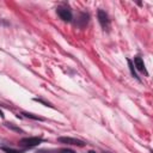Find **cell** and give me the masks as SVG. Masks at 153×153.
<instances>
[{
	"label": "cell",
	"instance_id": "6da1fadb",
	"mask_svg": "<svg viewBox=\"0 0 153 153\" xmlns=\"http://www.w3.org/2000/svg\"><path fill=\"white\" fill-rule=\"evenodd\" d=\"M41 141H42V139H39V137H24L20 140V145L24 147H33V146L39 145Z\"/></svg>",
	"mask_w": 153,
	"mask_h": 153
},
{
	"label": "cell",
	"instance_id": "7a4b0ae2",
	"mask_svg": "<svg viewBox=\"0 0 153 153\" xmlns=\"http://www.w3.org/2000/svg\"><path fill=\"white\" fill-rule=\"evenodd\" d=\"M98 19H99L100 25H102L104 29H108V27H109V25H110L109 17H108V14H106L103 10H99V11H98Z\"/></svg>",
	"mask_w": 153,
	"mask_h": 153
},
{
	"label": "cell",
	"instance_id": "3957f363",
	"mask_svg": "<svg viewBox=\"0 0 153 153\" xmlns=\"http://www.w3.org/2000/svg\"><path fill=\"white\" fill-rule=\"evenodd\" d=\"M57 140L62 143H68V145H76V146H84L85 145L81 140H78V139H74V137H68V136H66V137L61 136Z\"/></svg>",
	"mask_w": 153,
	"mask_h": 153
},
{
	"label": "cell",
	"instance_id": "277c9868",
	"mask_svg": "<svg viewBox=\"0 0 153 153\" xmlns=\"http://www.w3.org/2000/svg\"><path fill=\"white\" fill-rule=\"evenodd\" d=\"M57 14L60 16V18L65 22H69L72 19V13L68 8H65V7H59L57 8Z\"/></svg>",
	"mask_w": 153,
	"mask_h": 153
},
{
	"label": "cell",
	"instance_id": "5b68a950",
	"mask_svg": "<svg viewBox=\"0 0 153 153\" xmlns=\"http://www.w3.org/2000/svg\"><path fill=\"white\" fill-rule=\"evenodd\" d=\"M134 66L139 69V71H141V72H145V65H143V61H142V59L141 57H135L134 59Z\"/></svg>",
	"mask_w": 153,
	"mask_h": 153
},
{
	"label": "cell",
	"instance_id": "8992f818",
	"mask_svg": "<svg viewBox=\"0 0 153 153\" xmlns=\"http://www.w3.org/2000/svg\"><path fill=\"white\" fill-rule=\"evenodd\" d=\"M23 115H24L25 117H29V118H32V120H39V121L43 120L42 117H39V116H35L33 114H29V112H23Z\"/></svg>",
	"mask_w": 153,
	"mask_h": 153
},
{
	"label": "cell",
	"instance_id": "52a82bcc",
	"mask_svg": "<svg viewBox=\"0 0 153 153\" xmlns=\"http://www.w3.org/2000/svg\"><path fill=\"white\" fill-rule=\"evenodd\" d=\"M128 65H129V68H130V72H131V74H133L135 78H137V76H136V74H135V71H134V65H133V62H131L130 60H128Z\"/></svg>",
	"mask_w": 153,
	"mask_h": 153
},
{
	"label": "cell",
	"instance_id": "ba28073f",
	"mask_svg": "<svg viewBox=\"0 0 153 153\" xmlns=\"http://www.w3.org/2000/svg\"><path fill=\"white\" fill-rule=\"evenodd\" d=\"M6 126L8 127V128H11V129H13V130H17V131H22V129H19V128H17V127H14L12 123H6Z\"/></svg>",
	"mask_w": 153,
	"mask_h": 153
},
{
	"label": "cell",
	"instance_id": "9c48e42d",
	"mask_svg": "<svg viewBox=\"0 0 153 153\" xmlns=\"http://www.w3.org/2000/svg\"><path fill=\"white\" fill-rule=\"evenodd\" d=\"M4 151L7 152V153H20L19 151H17V149H12V148H4Z\"/></svg>",
	"mask_w": 153,
	"mask_h": 153
},
{
	"label": "cell",
	"instance_id": "30bf717a",
	"mask_svg": "<svg viewBox=\"0 0 153 153\" xmlns=\"http://www.w3.org/2000/svg\"><path fill=\"white\" fill-rule=\"evenodd\" d=\"M35 100H36V102H39V103H42V104H44V105H47V106H51L49 103L44 102V100H43V99H41V98H35Z\"/></svg>",
	"mask_w": 153,
	"mask_h": 153
},
{
	"label": "cell",
	"instance_id": "8fae6325",
	"mask_svg": "<svg viewBox=\"0 0 153 153\" xmlns=\"http://www.w3.org/2000/svg\"><path fill=\"white\" fill-rule=\"evenodd\" d=\"M60 152H61V153H74L73 151H71V149H66V148H65V149H61Z\"/></svg>",
	"mask_w": 153,
	"mask_h": 153
},
{
	"label": "cell",
	"instance_id": "7c38bea8",
	"mask_svg": "<svg viewBox=\"0 0 153 153\" xmlns=\"http://www.w3.org/2000/svg\"><path fill=\"white\" fill-rule=\"evenodd\" d=\"M88 153H96V152H93V151H90V152H88Z\"/></svg>",
	"mask_w": 153,
	"mask_h": 153
},
{
	"label": "cell",
	"instance_id": "4fadbf2b",
	"mask_svg": "<svg viewBox=\"0 0 153 153\" xmlns=\"http://www.w3.org/2000/svg\"><path fill=\"white\" fill-rule=\"evenodd\" d=\"M0 116H4V115H2V112H1V111H0Z\"/></svg>",
	"mask_w": 153,
	"mask_h": 153
}]
</instances>
